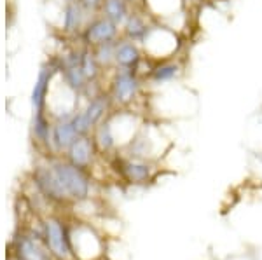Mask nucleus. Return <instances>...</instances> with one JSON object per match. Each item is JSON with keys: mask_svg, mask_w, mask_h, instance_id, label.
Masks as SVG:
<instances>
[{"mask_svg": "<svg viewBox=\"0 0 262 260\" xmlns=\"http://www.w3.org/2000/svg\"><path fill=\"white\" fill-rule=\"evenodd\" d=\"M111 94L96 93L91 96L90 102L81 112H75L72 115V121H74L79 136H88L91 133V129H95L105 119L108 108H111Z\"/></svg>", "mask_w": 262, "mask_h": 260, "instance_id": "1", "label": "nucleus"}, {"mask_svg": "<svg viewBox=\"0 0 262 260\" xmlns=\"http://www.w3.org/2000/svg\"><path fill=\"white\" fill-rule=\"evenodd\" d=\"M63 188L67 191L70 199L84 201L90 196V178L82 168L74 166L72 162H54L51 164Z\"/></svg>", "mask_w": 262, "mask_h": 260, "instance_id": "2", "label": "nucleus"}, {"mask_svg": "<svg viewBox=\"0 0 262 260\" xmlns=\"http://www.w3.org/2000/svg\"><path fill=\"white\" fill-rule=\"evenodd\" d=\"M143 84V75L128 68H117L111 82V98L117 105H128L138 96Z\"/></svg>", "mask_w": 262, "mask_h": 260, "instance_id": "3", "label": "nucleus"}, {"mask_svg": "<svg viewBox=\"0 0 262 260\" xmlns=\"http://www.w3.org/2000/svg\"><path fill=\"white\" fill-rule=\"evenodd\" d=\"M182 74H184V65L177 56L168 58V60L152 61L149 70L143 74V79L152 86H166V84H173L179 81Z\"/></svg>", "mask_w": 262, "mask_h": 260, "instance_id": "4", "label": "nucleus"}, {"mask_svg": "<svg viewBox=\"0 0 262 260\" xmlns=\"http://www.w3.org/2000/svg\"><path fill=\"white\" fill-rule=\"evenodd\" d=\"M117 170H119L121 177L129 183L135 185H145L154 180V166L152 161H145V159H117Z\"/></svg>", "mask_w": 262, "mask_h": 260, "instance_id": "5", "label": "nucleus"}, {"mask_svg": "<svg viewBox=\"0 0 262 260\" xmlns=\"http://www.w3.org/2000/svg\"><path fill=\"white\" fill-rule=\"evenodd\" d=\"M60 72V61L58 60H49L40 66L39 77L35 81V86L32 89V107L33 112H42L48 102L49 87L53 82V77Z\"/></svg>", "mask_w": 262, "mask_h": 260, "instance_id": "6", "label": "nucleus"}, {"mask_svg": "<svg viewBox=\"0 0 262 260\" xmlns=\"http://www.w3.org/2000/svg\"><path fill=\"white\" fill-rule=\"evenodd\" d=\"M156 21L152 18L150 14H147V11H131V14L128 16V19L124 21V25H122V35H124V39L128 40H133L137 42V44H143L145 42L147 37L150 35L152 28L156 27Z\"/></svg>", "mask_w": 262, "mask_h": 260, "instance_id": "7", "label": "nucleus"}, {"mask_svg": "<svg viewBox=\"0 0 262 260\" xmlns=\"http://www.w3.org/2000/svg\"><path fill=\"white\" fill-rule=\"evenodd\" d=\"M117 35H119V27L114 25L105 16L93 19L82 30V40L86 48H95V45L103 44V42L117 40Z\"/></svg>", "mask_w": 262, "mask_h": 260, "instance_id": "8", "label": "nucleus"}, {"mask_svg": "<svg viewBox=\"0 0 262 260\" xmlns=\"http://www.w3.org/2000/svg\"><path fill=\"white\" fill-rule=\"evenodd\" d=\"M143 60H145V53H143L140 44L124 39V37L117 40V45H116L117 68H128V70H133V72H140Z\"/></svg>", "mask_w": 262, "mask_h": 260, "instance_id": "9", "label": "nucleus"}, {"mask_svg": "<svg viewBox=\"0 0 262 260\" xmlns=\"http://www.w3.org/2000/svg\"><path fill=\"white\" fill-rule=\"evenodd\" d=\"M33 178H35V183H37V187L40 188L42 194H44L46 198H49L51 201L65 203V201L70 199L51 166L49 168H44V166L37 168L35 173H33Z\"/></svg>", "mask_w": 262, "mask_h": 260, "instance_id": "10", "label": "nucleus"}, {"mask_svg": "<svg viewBox=\"0 0 262 260\" xmlns=\"http://www.w3.org/2000/svg\"><path fill=\"white\" fill-rule=\"evenodd\" d=\"M46 241H48V248L51 250V253L56 255L58 258L70 257V238L60 220H49L46 224Z\"/></svg>", "mask_w": 262, "mask_h": 260, "instance_id": "11", "label": "nucleus"}, {"mask_svg": "<svg viewBox=\"0 0 262 260\" xmlns=\"http://www.w3.org/2000/svg\"><path fill=\"white\" fill-rule=\"evenodd\" d=\"M74 114L61 115L60 119L53 124V131H51V144L56 147L58 150H69L70 145L79 138V133L74 126V121H72V115Z\"/></svg>", "mask_w": 262, "mask_h": 260, "instance_id": "12", "label": "nucleus"}, {"mask_svg": "<svg viewBox=\"0 0 262 260\" xmlns=\"http://www.w3.org/2000/svg\"><path fill=\"white\" fill-rule=\"evenodd\" d=\"M69 154V162H72L77 168H90L93 161V154H95V141L90 136H79L74 144L70 145V149L67 150Z\"/></svg>", "mask_w": 262, "mask_h": 260, "instance_id": "13", "label": "nucleus"}, {"mask_svg": "<svg viewBox=\"0 0 262 260\" xmlns=\"http://www.w3.org/2000/svg\"><path fill=\"white\" fill-rule=\"evenodd\" d=\"M84 14H86V9L81 6L79 0H69L63 9V30L69 33L81 30Z\"/></svg>", "mask_w": 262, "mask_h": 260, "instance_id": "14", "label": "nucleus"}, {"mask_svg": "<svg viewBox=\"0 0 262 260\" xmlns=\"http://www.w3.org/2000/svg\"><path fill=\"white\" fill-rule=\"evenodd\" d=\"M101 12H103L105 18L111 19L114 25L121 28L131 14V4L128 0H103Z\"/></svg>", "mask_w": 262, "mask_h": 260, "instance_id": "15", "label": "nucleus"}, {"mask_svg": "<svg viewBox=\"0 0 262 260\" xmlns=\"http://www.w3.org/2000/svg\"><path fill=\"white\" fill-rule=\"evenodd\" d=\"M95 147L101 152H108L116 147V135H114V129L111 121H101V123L95 128Z\"/></svg>", "mask_w": 262, "mask_h": 260, "instance_id": "16", "label": "nucleus"}, {"mask_svg": "<svg viewBox=\"0 0 262 260\" xmlns=\"http://www.w3.org/2000/svg\"><path fill=\"white\" fill-rule=\"evenodd\" d=\"M18 257L21 260H51L48 251L42 250L30 238H21L18 241Z\"/></svg>", "mask_w": 262, "mask_h": 260, "instance_id": "17", "label": "nucleus"}, {"mask_svg": "<svg viewBox=\"0 0 262 260\" xmlns=\"http://www.w3.org/2000/svg\"><path fill=\"white\" fill-rule=\"evenodd\" d=\"M81 66H82V72L86 75V79L90 84H93L96 79H98L101 66H100V63L96 60V56L91 48H84L81 51Z\"/></svg>", "mask_w": 262, "mask_h": 260, "instance_id": "18", "label": "nucleus"}, {"mask_svg": "<svg viewBox=\"0 0 262 260\" xmlns=\"http://www.w3.org/2000/svg\"><path fill=\"white\" fill-rule=\"evenodd\" d=\"M116 45H117V40H111V42H103V44H98V45H95V48H91L101 68L116 65Z\"/></svg>", "mask_w": 262, "mask_h": 260, "instance_id": "19", "label": "nucleus"}, {"mask_svg": "<svg viewBox=\"0 0 262 260\" xmlns=\"http://www.w3.org/2000/svg\"><path fill=\"white\" fill-rule=\"evenodd\" d=\"M33 131H35V136L39 138L40 141H44V144H49L51 141L53 124H51L49 119L46 117L44 110L35 112V119H33Z\"/></svg>", "mask_w": 262, "mask_h": 260, "instance_id": "20", "label": "nucleus"}, {"mask_svg": "<svg viewBox=\"0 0 262 260\" xmlns=\"http://www.w3.org/2000/svg\"><path fill=\"white\" fill-rule=\"evenodd\" d=\"M129 4H135V2H138V0H128Z\"/></svg>", "mask_w": 262, "mask_h": 260, "instance_id": "21", "label": "nucleus"}, {"mask_svg": "<svg viewBox=\"0 0 262 260\" xmlns=\"http://www.w3.org/2000/svg\"><path fill=\"white\" fill-rule=\"evenodd\" d=\"M16 260H21V258H16Z\"/></svg>", "mask_w": 262, "mask_h": 260, "instance_id": "22", "label": "nucleus"}]
</instances>
